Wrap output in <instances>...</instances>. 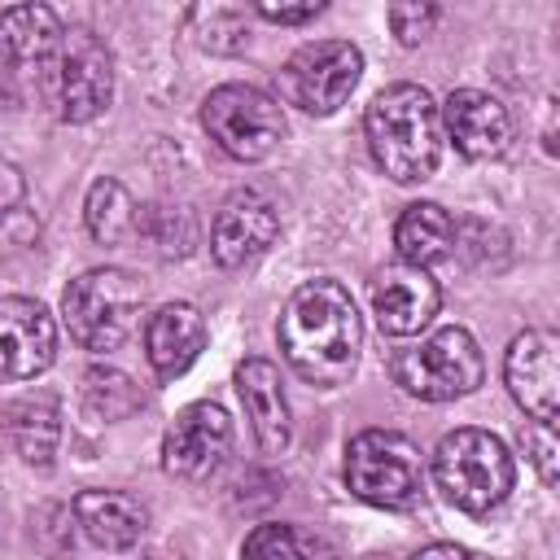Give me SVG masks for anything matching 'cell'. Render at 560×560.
I'll use <instances>...</instances> for the list:
<instances>
[{
    "mask_svg": "<svg viewBox=\"0 0 560 560\" xmlns=\"http://www.w3.org/2000/svg\"><path fill=\"white\" fill-rule=\"evenodd\" d=\"M363 346V324L354 311V298L337 280H306L284 315H280V350L289 368L324 389H337L354 376Z\"/></svg>",
    "mask_w": 560,
    "mask_h": 560,
    "instance_id": "cell-1",
    "label": "cell"
},
{
    "mask_svg": "<svg viewBox=\"0 0 560 560\" xmlns=\"http://www.w3.org/2000/svg\"><path fill=\"white\" fill-rule=\"evenodd\" d=\"M372 162L394 184H420L438 171L442 158V114L429 88L420 83H389L372 96L363 114Z\"/></svg>",
    "mask_w": 560,
    "mask_h": 560,
    "instance_id": "cell-2",
    "label": "cell"
},
{
    "mask_svg": "<svg viewBox=\"0 0 560 560\" xmlns=\"http://www.w3.org/2000/svg\"><path fill=\"white\" fill-rule=\"evenodd\" d=\"M438 490L468 516H486L516 486V464L490 429H451L433 451Z\"/></svg>",
    "mask_w": 560,
    "mask_h": 560,
    "instance_id": "cell-3",
    "label": "cell"
},
{
    "mask_svg": "<svg viewBox=\"0 0 560 560\" xmlns=\"http://www.w3.org/2000/svg\"><path fill=\"white\" fill-rule=\"evenodd\" d=\"M144 306V289L122 271V267H92L79 280H70L66 298H61V315L70 337L83 350H118Z\"/></svg>",
    "mask_w": 560,
    "mask_h": 560,
    "instance_id": "cell-4",
    "label": "cell"
},
{
    "mask_svg": "<svg viewBox=\"0 0 560 560\" xmlns=\"http://www.w3.org/2000/svg\"><path fill=\"white\" fill-rule=\"evenodd\" d=\"M389 376L424 402H451L481 385L486 359H481V346L472 341V332L451 324V328H438L433 337H424L420 346L394 350Z\"/></svg>",
    "mask_w": 560,
    "mask_h": 560,
    "instance_id": "cell-5",
    "label": "cell"
},
{
    "mask_svg": "<svg viewBox=\"0 0 560 560\" xmlns=\"http://www.w3.org/2000/svg\"><path fill=\"white\" fill-rule=\"evenodd\" d=\"M201 127L236 162H262L284 140V109L254 83H219L201 101Z\"/></svg>",
    "mask_w": 560,
    "mask_h": 560,
    "instance_id": "cell-6",
    "label": "cell"
},
{
    "mask_svg": "<svg viewBox=\"0 0 560 560\" xmlns=\"http://www.w3.org/2000/svg\"><path fill=\"white\" fill-rule=\"evenodd\" d=\"M420 451L407 433L394 429H363L346 446V486L354 499L372 508H407L420 494Z\"/></svg>",
    "mask_w": 560,
    "mask_h": 560,
    "instance_id": "cell-7",
    "label": "cell"
},
{
    "mask_svg": "<svg viewBox=\"0 0 560 560\" xmlns=\"http://www.w3.org/2000/svg\"><path fill=\"white\" fill-rule=\"evenodd\" d=\"M359 79H363V52L350 39L302 44L280 70V88H284L289 105H298L315 118L337 114L350 101V92L359 88Z\"/></svg>",
    "mask_w": 560,
    "mask_h": 560,
    "instance_id": "cell-8",
    "label": "cell"
},
{
    "mask_svg": "<svg viewBox=\"0 0 560 560\" xmlns=\"http://www.w3.org/2000/svg\"><path fill=\"white\" fill-rule=\"evenodd\" d=\"M48 74L61 122H92L114 101V57L92 31H66Z\"/></svg>",
    "mask_w": 560,
    "mask_h": 560,
    "instance_id": "cell-9",
    "label": "cell"
},
{
    "mask_svg": "<svg viewBox=\"0 0 560 560\" xmlns=\"http://www.w3.org/2000/svg\"><path fill=\"white\" fill-rule=\"evenodd\" d=\"M232 451V420L219 402H192L162 438V468L179 481H206Z\"/></svg>",
    "mask_w": 560,
    "mask_h": 560,
    "instance_id": "cell-10",
    "label": "cell"
},
{
    "mask_svg": "<svg viewBox=\"0 0 560 560\" xmlns=\"http://www.w3.org/2000/svg\"><path fill=\"white\" fill-rule=\"evenodd\" d=\"M503 376L529 420L556 424V416H560V337L551 328H525L521 337H512Z\"/></svg>",
    "mask_w": 560,
    "mask_h": 560,
    "instance_id": "cell-11",
    "label": "cell"
},
{
    "mask_svg": "<svg viewBox=\"0 0 560 560\" xmlns=\"http://www.w3.org/2000/svg\"><path fill=\"white\" fill-rule=\"evenodd\" d=\"M442 114V140H451L464 158L472 162H490L503 158L512 144V114L499 96L481 92V88H459L446 96V105H438Z\"/></svg>",
    "mask_w": 560,
    "mask_h": 560,
    "instance_id": "cell-12",
    "label": "cell"
},
{
    "mask_svg": "<svg viewBox=\"0 0 560 560\" xmlns=\"http://www.w3.org/2000/svg\"><path fill=\"white\" fill-rule=\"evenodd\" d=\"M438 306H442V293L424 267L394 262L372 276V315L385 337H411V332L429 328Z\"/></svg>",
    "mask_w": 560,
    "mask_h": 560,
    "instance_id": "cell-13",
    "label": "cell"
},
{
    "mask_svg": "<svg viewBox=\"0 0 560 560\" xmlns=\"http://www.w3.org/2000/svg\"><path fill=\"white\" fill-rule=\"evenodd\" d=\"M57 354L52 315L35 298H0V381H31Z\"/></svg>",
    "mask_w": 560,
    "mask_h": 560,
    "instance_id": "cell-14",
    "label": "cell"
},
{
    "mask_svg": "<svg viewBox=\"0 0 560 560\" xmlns=\"http://www.w3.org/2000/svg\"><path fill=\"white\" fill-rule=\"evenodd\" d=\"M280 236V214L276 206L245 188V192H232L223 201V210L214 214V228H210V254L219 258V267H245L254 262L258 254L271 249V241Z\"/></svg>",
    "mask_w": 560,
    "mask_h": 560,
    "instance_id": "cell-15",
    "label": "cell"
},
{
    "mask_svg": "<svg viewBox=\"0 0 560 560\" xmlns=\"http://www.w3.org/2000/svg\"><path fill=\"white\" fill-rule=\"evenodd\" d=\"M236 394L245 402V416H249V429H254L258 446L267 455H280L289 446V438H293V420H289V398H284L276 363L245 359L236 368Z\"/></svg>",
    "mask_w": 560,
    "mask_h": 560,
    "instance_id": "cell-16",
    "label": "cell"
},
{
    "mask_svg": "<svg viewBox=\"0 0 560 560\" xmlns=\"http://www.w3.org/2000/svg\"><path fill=\"white\" fill-rule=\"evenodd\" d=\"M201 346H206V319L188 302H166L144 324V354L162 381H175L179 372H188Z\"/></svg>",
    "mask_w": 560,
    "mask_h": 560,
    "instance_id": "cell-17",
    "label": "cell"
},
{
    "mask_svg": "<svg viewBox=\"0 0 560 560\" xmlns=\"http://www.w3.org/2000/svg\"><path fill=\"white\" fill-rule=\"evenodd\" d=\"M74 521L88 534V542H96L105 551L136 547L144 538V529H149L144 503L122 494V490H83L74 499Z\"/></svg>",
    "mask_w": 560,
    "mask_h": 560,
    "instance_id": "cell-18",
    "label": "cell"
},
{
    "mask_svg": "<svg viewBox=\"0 0 560 560\" xmlns=\"http://www.w3.org/2000/svg\"><path fill=\"white\" fill-rule=\"evenodd\" d=\"M61 39H66V31L48 4H18V9L0 13V52L13 66L48 70L61 52Z\"/></svg>",
    "mask_w": 560,
    "mask_h": 560,
    "instance_id": "cell-19",
    "label": "cell"
},
{
    "mask_svg": "<svg viewBox=\"0 0 560 560\" xmlns=\"http://www.w3.org/2000/svg\"><path fill=\"white\" fill-rule=\"evenodd\" d=\"M394 245H398V258L407 267H433L442 258H451L455 249V219L438 206V201H416L398 214L394 223Z\"/></svg>",
    "mask_w": 560,
    "mask_h": 560,
    "instance_id": "cell-20",
    "label": "cell"
},
{
    "mask_svg": "<svg viewBox=\"0 0 560 560\" xmlns=\"http://www.w3.org/2000/svg\"><path fill=\"white\" fill-rule=\"evenodd\" d=\"M9 438L31 468H48L57 455V438H61L57 407L48 398H26V402L9 407Z\"/></svg>",
    "mask_w": 560,
    "mask_h": 560,
    "instance_id": "cell-21",
    "label": "cell"
},
{
    "mask_svg": "<svg viewBox=\"0 0 560 560\" xmlns=\"http://www.w3.org/2000/svg\"><path fill=\"white\" fill-rule=\"evenodd\" d=\"M88 232L101 241V245H122L140 232V210L131 201V192L118 184V179H96L88 188Z\"/></svg>",
    "mask_w": 560,
    "mask_h": 560,
    "instance_id": "cell-22",
    "label": "cell"
},
{
    "mask_svg": "<svg viewBox=\"0 0 560 560\" xmlns=\"http://www.w3.org/2000/svg\"><path fill=\"white\" fill-rule=\"evenodd\" d=\"M83 407L96 420H122V416H131L140 407V389L118 368H92L83 376Z\"/></svg>",
    "mask_w": 560,
    "mask_h": 560,
    "instance_id": "cell-23",
    "label": "cell"
},
{
    "mask_svg": "<svg viewBox=\"0 0 560 560\" xmlns=\"http://www.w3.org/2000/svg\"><path fill=\"white\" fill-rule=\"evenodd\" d=\"M241 560H315L302 542V534L293 525H280V521H267V525H254L241 542Z\"/></svg>",
    "mask_w": 560,
    "mask_h": 560,
    "instance_id": "cell-24",
    "label": "cell"
},
{
    "mask_svg": "<svg viewBox=\"0 0 560 560\" xmlns=\"http://www.w3.org/2000/svg\"><path fill=\"white\" fill-rule=\"evenodd\" d=\"M521 442H525V451H529V464L538 468V477H542V486H556L560 481V446H556V424H525L521 429Z\"/></svg>",
    "mask_w": 560,
    "mask_h": 560,
    "instance_id": "cell-25",
    "label": "cell"
},
{
    "mask_svg": "<svg viewBox=\"0 0 560 560\" xmlns=\"http://www.w3.org/2000/svg\"><path fill=\"white\" fill-rule=\"evenodd\" d=\"M433 22H438V9H433V4H420V0H411V4H389V26H394V35H398L402 44H420V39L433 31Z\"/></svg>",
    "mask_w": 560,
    "mask_h": 560,
    "instance_id": "cell-26",
    "label": "cell"
},
{
    "mask_svg": "<svg viewBox=\"0 0 560 560\" xmlns=\"http://www.w3.org/2000/svg\"><path fill=\"white\" fill-rule=\"evenodd\" d=\"M254 13H258V18H267V22H280V26H298V22L319 18V13H324V4H319V0H302V4H276V0H258V4H254Z\"/></svg>",
    "mask_w": 560,
    "mask_h": 560,
    "instance_id": "cell-27",
    "label": "cell"
},
{
    "mask_svg": "<svg viewBox=\"0 0 560 560\" xmlns=\"http://www.w3.org/2000/svg\"><path fill=\"white\" fill-rule=\"evenodd\" d=\"M18 201H22V175L9 162H0V210H13Z\"/></svg>",
    "mask_w": 560,
    "mask_h": 560,
    "instance_id": "cell-28",
    "label": "cell"
},
{
    "mask_svg": "<svg viewBox=\"0 0 560 560\" xmlns=\"http://www.w3.org/2000/svg\"><path fill=\"white\" fill-rule=\"evenodd\" d=\"M411 560H472V551H464L455 542H433V547H420Z\"/></svg>",
    "mask_w": 560,
    "mask_h": 560,
    "instance_id": "cell-29",
    "label": "cell"
}]
</instances>
